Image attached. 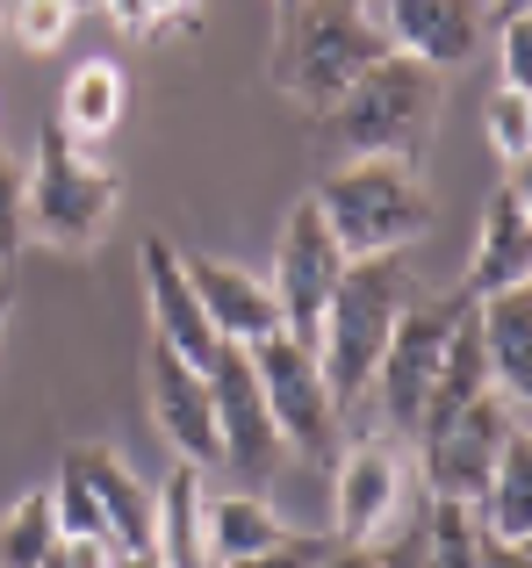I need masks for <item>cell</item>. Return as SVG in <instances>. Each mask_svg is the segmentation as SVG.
I'll return each mask as SVG.
<instances>
[{
  "label": "cell",
  "instance_id": "1",
  "mask_svg": "<svg viewBox=\"0 0 532 568\" xmlns=\"http://www.w3.org/2000/svg\"><path fill=\"white\" fill-rule=\"evenodd\" d=\"M375 58H381V29L367 14V0H280L274 8V87L317 123Z\"/></svg>",
  "mask_w": 532,
  "mask_h": 568
},
{
  "label": "cell",
  "instance_id": "2",
  "mask_svg": "<svg viewBox=\"0 0 532 568\" xmlns=\"http://www.w3.org/2000/svg\"><path fill=\"white\" fill-rule=\"evenodd\" d=\"M410 303H418V281H410L403 252H381V260H352L346 266V281L331 288L317 332H309V346H317V367H324V382H331L338 410H352V403L367 396L381 346H389L396 317H403Z\"/></svg>",
  "mask_w": 532,
  "mask_h": 568
},
{
  "label": "cell",
  "instance_id": "3",
  "mask_svg": "<svg viewBox=\"0 0 532 568\" xmlns=\"http://www.w3.org/2000/svg\"><path fill=\"white\" fill-rule=\"evenodd\" d=\"M324 231L346 245V260H381V252H410L424 231H432V187H424V166H403V159H338L317 187Z\"/></svg>",
  "mask_w": 532,
  "mask_h": 568
},
{
  "label": "cell",
  "instance_id": "4",
  "mask_svg": "<svg viewBox=\"0 0 532 568\" xmlns=\"http://www.w3.org/2000/svg\"><path fill=\"white\" fill-rule=\"evenodd\" d=\"M324 130L338 138L346 159H403V166H424L439 138V72L418 65V58L381 51L360 80L338 94V109L324 115Z\"/></svg>",
  "mask_w": 532,
  "mask_h": 568
},
{
  "label": "cell",
  "instance_id": "5",
  "mask_svg": "<svg viewBox=\"0 0 532 568\" xmlns=\"http://www.w3.org/2000/svg\"><path fill=\"white\" fill-rule=\"evenodd\" d=\"M22 202H29V237L58 252H94L123 209V173L101 166L86 144L58 130V115L37 130V159L22 166Z\"/></svg>",
  "mask_w": 532,
  "mask_h": 568
},
{
  "label": "cell",
  "instance_id": "6",
  "mask_svg": "<svg viewBox=\"0 0 532 568\" xmlns=\"http://www.w3.org/2000/svg\"><path fill=\"white\" fill-rule=\"evenodd\" d=\"M245 361H253L259 375V396H266V417H274V432L288 439V454H338V396L331 382H324L317 367V346L295 332H266L245 346Z\"/></svg>",
  "mask_w": 532,
  "mask_h": 568
},
{
  "label": "cell",
  "instance_id": "7",
  "mask_svg": "<svg viewBox=\"0 0 532 568\" xmlns=\"http://www.w3.org/2000/svg\"><path fill=\"white\" fill-rule=\"evenodd\" d=\"M461 310H468L461 288L439 295V303H410L403 317H396L381 361H375L367 396H375L381 425L403 432V439L418 432V417H424V396H432V382H439V361H447V338H453V324H461Z\"/></svg>",
  "mask_w": 532,
  "mask_h": 568
},
{
  "label": "cell",
  "instance_id": "8",
  "mask_svg": "<svg viewBox=\"0 0 532 568\" xmlns=\"http://www.w3.org/2000/svg\"><path fill=\"white\" fill-rule=\"evenodd\" d=\"M525 432V410L511 396H497V388H482L468 410H453L447 425L418 432V460H424V489H432L439 504H475L482 483H490L497 454H504L511 439Z\"/></svg>",
  "mask_w": 532,
  "mask_h": 568
},
{
  "label": "cell",
  "instance_id": "9",
  "mask_svg": "<svg viewBox=\"0 0 532 568\" xmlns=\"http://www.w3.org/2000/svg\"><path fill=\"white\" fill-rule=\"evenodd\" d=\"M346 245H338L331 231H324V216H317V202H295L288 209V223H280V237H274V274H266V288H274V303H280V332H295V338H309L317 332V317H324V303H331V288L346 281Z\"/></svg>",
  "mask_w": 532,
  "mask_h": 568
},
{
  "label": "cell",
  "instance_id": "10",
  "mask_svg": "<svg viewBox=\"0 0 532 568\" xmlns=\"http://www.w3.org/2000/svg\"><path fill=\"white\" fill-rule=\"evenodd\" d=\"M410 468L389 439H346L331 454V532L338 547H381V532L403 518Z\"/></svg>",
  "mask_w": 532,
  "mask_h": 568
},
{
  "label": "cell",
  "instance_id": "11",
  "mask_svg": "<svg viewBox=\"0 0 532 568\" xmlns=\"http://www.w3.org/2000/svg\"><path fill=\"white\" fill-rule=\"evenodd\" d=\"M367 14H375V29H381V51L418 58L439 80L475 65L482 37H490V22H497L490 0H367Z\"/></svg>",
  "mask_w": 532,
  "mask_h": 568
},
{
  "label": "cell",
  "instance_id": "12",
  "mask_svg": "<svg viewBox=\"0 0 532 568\" xmlns=\"http://www.w3.org/2000/svg\"><path fill=\"white\" fill-rule=\"evenodd\" d=\"M209 396H216V439H224V460L245 475V489H266L280 468H288V439L274 432L253 361H245V346H231V338L209 361Z\"/></svg>",
  "mask_w": 532,
  "mask_h": 568
},
{
  "label": "cell",
  "instance_id": "13",
  "mask_svg": "<svg viewBox=\"0 0 532 568\" xmlns=\"http://www.w3.org/2000/svg\"><path fill=\"white\" fill-rule=\"evenodd\" d=\"M137 266H144V303H152V346H166L173 361H187V367L209 375V361L224 353V338H216V324L202 317L195 288H187L181 245H173V237H144Z\"/></svg>",
  "mask_w": 532,
  "mask_h": 568
},
{
  "label": "cell",
  "instance_id": "14",
  "mask_svg": "<svg viewBox=\"0 0 532 568\" xmlns=\"http://www.w3.org/2000/svg\"><path fill=\"white\" fill-rule=\"evenodd\" d=\"M504 288H532V194H525V181H497L490 209H482V231H475V252H468V274H461L468 303L504 295Z\"/></svg>",
  "mask_w": 532,
  "mask_h": 568
},
{
  "label": "cell",
  "instance_id": "15",
  "mask_svg": "<svg viewBox=\"0 0 532 568\" xmlns=\"http://www.w3.org/2000/svg\"><path fill=\"white\" fill-rule=\"evenodd\" d=\"M152 425H158V439L173 446V460H187V468H216V460H224L209 375L173 361L166 346H152Z\"/></svg>",
  "mask_w": 532,
  "mask_h": 568
},
{
  "label": "cell",
  "instance_id": "16",
  "mask_svg": "<svg viewBox=\"0 0 532 568\" xmlns=\"http://www.w3.org/2000/svg\"><path fill=\"white\" fill-rule=\"evenodd\" d=\"M181 266H187V288H195L202 317L216 324V338L253 346V338L280 332V303L266 288V274H253L238 260H209V252H181Z\"/></svg>",
  "mask_w": 532,
  "mask_h": 568
},
{
  "label": "cell",
  "instance_id": "17",
  "mask_svg": "<svg viewBox=\"0 0 532 568\" xmlns=\"http://www.w3.org/2000/svg\"><path fill=\"white\" fill-rule=\"evenodd\" d=\"M209 468L173 460V475L152 489V568H224L209 547Z\"/></svg>",
  "mask_w": 532,
  "mask_h": 568
},
{
  "label": "cell",
  "instance_id": "18",
  "mask_svg": "<svg viewBox=\"0 0 532 568\" xmlns=\"http://www.w3.org/2000/svg\"><path fill=\"white\" fill-rule=\"evenodd\" d=\"M65 468L80 475L86 489H94L101 532H109L115 555H123V561H144V555H152V489L130 475V460L115 454V446H80Z\"/></svg>",
  "mask_w": 532,
  "mask_h": 568
},
{
  "label": "cell",
  "instance_id": "19",
  "mask_svg": "<svg viewBox=\"0 0 532 568\" xmlns=\"http://www.w3.org/2000/svg\"><path fill=\"white\" fill-rule=\"evenodd\" d=\"M475 338L490 361V388L525 410L532 403V288H504L475 303Z\"/></svg>",
  "mask_w": 532,
  "mask_h": 568
},
{
  "label": "cell",
  "instance_id": "20",
  "mask_svg": "<svg viewBox=\"0 0 532 568\" xmlns=\"http://www.w3.org/2000/svg\"><path fill=\"white\" fill-rule=\"evenodd\" d=\"M123 115H130V72L115 65V58H86V65H72L65 94H58V130H65L72 144H101Z\"/></svg>",
  "mask_w": 532,
  "mask_h": 568
},
{
  "label": "cell",
  "instance_id": "21",
  "mask_svg": "<svg viewBox=\"0 0 532 568\" xmlns=\"http://www.w3.org/2000/svg\"><path fill=\"white\" fill-rule=\"evenodd\" d=\"M475 511V532H490V540H511V547H532V439H519L497 454L490 483H482V497L468 504Z\"/></svg>",
  "mask_w": 532,
  "mask_h": 568
},
{
  "label": "cell",
  "instance_id": "22",
  "mask_svg": "<svg viewBox=\"0 0 532 568\" xmlns=\"http://www.w3.org/2000/svg\"><path fill=\"white\" fill-rule=\"evenodd\" d=\"M288 540V526H280V511L266 504V489H224V497H209V547L216 561H253L266 547Z\"/></svg>",
  "mask_w": 532,
  "mask_h": 568
},
{
  "label": "cell",
  "instance_id": "23",
  "mask_svg": "<svg viewBox=\"0 0 532 568\" xmlns=\"http://www.w3.org/2000/svg\"><path fill=\"white\" fill-rule=\"evenodd\" d=\"M51 547H58V511H51V483H37L0 511V568H37Z\"/></svg>",
  "mask_w": 532,
  "mask_h": 568
},
{
  "label": "cell",
  "instance_id": "24",
  "mask_svg": "<svg viewBox=\"0 0 532 568\" xmlns=\"http://www.w3.org/2000/svg\"><path fill=\"white\" fill-rule=\"evenodd\" d=\"M482 130H490V152H497V166H504V181H525V159H532V94L497 87L490 109H482Z\"/></svg>",
  "mask_w": 532,
  "mask_h": 568
},
{
  "label": "cell",
  "instance_id": "25",
  "mask_svg": "<svg viewBox=\"0 0 532 568\" xmlns=\"http://www.w3.org/2000/svg\"><path fill=\"white\" fill-rule=\"evenodd\" d=\"M72 22H80V14H72L65 0H8V43H14V51H29V58L65 51Z\"/></svg>",
  "mask_w": 532,
  "mask_h": 568
},
{
  "label": "cell",
  "instance_id": "26",
  "mask_svg": "<svg viewBox=\"0 0 532 568\" xmlns=\"http://www.w3.org/2000/svg\"><path fill=\"white\" fill-rule=\"evenodd\" d=\"M29 245V202H22V166L0 152V274H14Z\"/></svg>",
  "mask_w": 532,
  "mask_h": 568
},
{
  "label": "cell",
  "instance_id": "27",
  "mask_svg": "<svg viewBox=\"0 0 532 568\" xmlns=\"http://www.w3.org/2000/svg\"><path fill=\"white\" fill-rule=\"evenodd\" d=\"M497 72L504 87L532 94V14H497Z\"/></svg>",
  "mask_w": 532,
  "mask_h": 568
},
{
  "label": "cell",
  "instance_id": "28",
  "mask_svg": "<svg viewBox=\"0 0 532 568\" xmlns=\"http://www.w3.org/2000/svg\"><path fill=\"white\" fill-rule=\"evenodd\" d=\"M37 568H123V555L109 540H94V532H58V547Z\"/></svg>",
  "mask_w": 532,
  "mask_h": 568
},
{
  "label": "cell",
  "instance_id": "29",
  "mask_svg": "<svg viewBox=\"0 0 532 568\" xmlns=\"http://www.w3.org/2000/svg\"><path fill=\"white\" fill-rule=\"evenodd\" d=\"M324 555H331L324 540H295V532H288L280 547H266V555H253V561H231V568H317Z\"/></svg>",
  "mask_w": 532,
  "mask_h": 568
},
{
  "label": "cell",
  "instance_id": "30",
  "mask_svg": "<svg viewBox=\"0 0 532 568\" xmlns=\"http://www.w3.org/2000/svg\"><path fill=\"white\" fill-rule=\"evenodd\" d=\"M101 14H109L123 37H158V14H152V0H101Z\"/></svg>",
  "mask_w": 532,
  "mask_h": 568
},
{
  "label": "cell",
  "instance_id": "31",
  "mask_svg": "<svg viewBox=\"0 0 532 568\" xmlns=\"http://www.w3.org/2000/svg\"><path fill=\"white\" fill-rule=\"evenodd\" d=\"M475 568H532V547H511V540H475Z\"/></svg>",
  "mask_w": 532,
  "mask_h": 568
},
{
  "label": "cell",
  "instance_id": "32",
  "mask_svg": "<svg viewBox=\"0 0 532 568\" xmlns=\"http://www.w3.org/2000/svg\"><path fill=\"white\" fill-rule=\"evenodd\" d=\"M317 568H389V555H381V547H331Z\"/></svg>",
  "mask_w": 532,
  "mask_h": 568
},
{
  "label": "cell",
  "instance_id": "33",
  "mask_svg": "<svg viewBox=\"0 0 532 568\" xmlns=\"http://www.w3.org/2000/svg\"><path fill=\"white\" fill-rule=\"evenodd\" d=\"M490 14H532V0H490Z\"/></svg>",
  "mask_w": 532,
  "mask_h": 568
},
{
  "label": "cell",
  "instance_id": "34",
  "mask_svg": "<svg viewBox=\"0 0 532 568\" xmlns=\"http://www.w3.org/2000/svg\"><path fill=\"white\" fill-rule=\"evenodd\" d=\"M8 310H14V288H8V274H0V332H8Z\"/></svg>",
  "mask_w": 532,
  "mask_h": 568
},
{
  "label": "cell",
  "instance_id": "35",
  "mask_svg": "<svg viewBox=\"0 0 532 568\" xmlns=\"http://www.w3.org/2000/svg\"><path fill=\"white\" fill-rule=\"evenodd\" d=\"M65 8H72V14H86V8H101V0H65Z\"/></svg>",
  "mask_w": 532,
  "mask_h": 568
},
{
  "label": "cell",
  "instance_id": "36",
  "mask_svg": "<svg viewBox=\"0 0 532 568\" xmlns=\"http://www.w3.org/2000/svg\"><path fill=\"white\" fill-rule=\"evenodd\" d=\"M0 37H8V0H0Z\"/></svg>",
  "mask_w": 532,
  "mask_h": 568
},
{
  "label": "cell",
  "instance_id": "37",
  "mask_svg": "<svg viewBox=\"0 0 532 568\" xmlns=\"http://www.w3.org/2000/svg\"><path fill=\"white\" fill-rule=\"evenodd\" d=\"M274 8H280V0H274Z\"/></svg>",
  "mask_w": 532,
  "mask_h": 568
}]
</instances>
